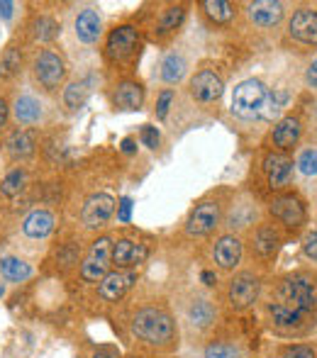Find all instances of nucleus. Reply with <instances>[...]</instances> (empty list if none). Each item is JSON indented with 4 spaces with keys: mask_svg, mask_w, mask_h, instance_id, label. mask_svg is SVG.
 Returning <instances> with one entry per match:
<instances>
[{
    "mask_svg": "<svg viewBox=\"0 0 317 358\" xmlns=\"http://www.w3.org/2000/svg\"><path fill=\"white\" fill-rule=\"evenodd\" d=\"M34 137L27 132V129H15V132L8 134L5 139V151L13 161H20V158H29L34 154Z\"/></svg>",
    "mask_w": 317,
    "mask_h": 358,
    "instance_id": "23",
    "label": "nucleus"
},
{
    "mask_svg": "<svg viewBox=\"0 0 317 358\" xmlns=\"http://www.w3.org/2000/svg\"><path fill=\"white\" fill-rule=\"evenodd\" d=\"M132 334L149 346H171L176 339V322L161 307H142L132 317Z\"/></svg>",
    "mask_w": 317,
    "mask_h": 358,
    "instance_id": "2",
    "label": "nucleus"
},
{
    "mask_svg": "<svg viewBox=\"0 0 317 358\" xmlns=\"http://www.w3.org/2000/svg\"><path fill=\"white\" fill-rule=\"evenodd\" d=\"M286 93H271L259 78H246L232 93V112L242 119H259L281 110Z\"/></svg>",
    "mask_w": 317,
    "mask_h": 358,
    "instance_id": "1",
    "label": "nucleus"
},
{
    "mask_svg": "<svg viewBox=\"0 0 317 358\" xmlns=\"http://www.w3.org/2000/svg\"><path fill=\"white\" fill-rule=\"evenodd\" d=\"M281 246V234L274 225H261L254 232V253L261 258H274Z\"/></svg>",
    "mask_w": 317,
    "mask_h": 358,
    "instance_id": "25",
    "label": "nucleus"
},
{
    "mask_svg": "<svg viewBox=\"0 0 317 358\" xmlns=\"http://www.w3.org/2000/svg\"><path fill=\"white\" fill-rule=\"evenodd\" d=\"M93 358H120V351L110 349V346H101V349L93 354Z\"/></svg>",
    "mask_w": 317,
    "mask_h": 358,
    "instance_id": "44",
    "label": "nucleus"
},
{
    "mask_svg": "<svg viewBox=\"0 0 317 358\" xmlns=\"http://www.w3.org/2000/svg\"><path fill=\"white\" fill-rule=\"evenodd\" d=\"M264 173L271 191H283L293 176V158L283 151H271L264 158Z\"/></svg>",
    "mask_w": 317,
    "mask_h": 358,
    "instance_id": "12",
    "label": "nucleus"
},
{
    "mask_svg": "<svg viewBox=\"0 0 317 358\" xmlns=\"http://www.w3.org/2000/svg\"><path fill=\"white\" fill-rule=\"evenodd\" d=\"M222 93H225V83H222V76L215 68H200L191 78V96L198 103H205V105L207 103H217Z\"/></svg>",
    "mask_w": 317,
    "mask_h": 358,
    "instance_id": "11",
    "label": "nucleus"
},
{
    "mask_svg": "<svg viewBox=\"0 0 317 358\" xmlns=\"http://www.w3.org/2000/svg\"><path fill=\"white\" fill-rule=\"evenodd\" d=\"M171 100H173V91H163L161 96H158V103H156V117L163 119L168 115V107H171Z\"/></svg>",
    "mask_w": 317,
    "mask_h": 358,
    "instance_id": "40",
    "label": "nucleus"
},
{
    "mask_svg": "<svg viewBox=\"0 0 317 358\" xmlns=\"http://www.w3.org/2000/svg\"><path fill=\"white\" fill-rule=\"evenodd\" d=\"M0 273H3V278L10 283H24L32 276V266H29L27 261H22V258L5 256V258H0Z\"/></svg>",
    "mask_w": 317,
    "mask_h": 358,
    "instance_id": "28",
    "label": "nucleus"
},
{
    "mask_svg": "<svg viewBox=\"0 0 317 358\" xmlns=\"http://www.w3.org/2000/svg\"><path fill=\"white\" fill-rule=\"evenodd\" d=\"M137 283V273L135 271H110L98 285V295L105 302H117L132 290V285Z\"/></svg>",
    "mask_w": 317,
    "mask_h": 358,
    "instance_id": "13",
    "label": "nucleus"
},
{
    "mask_svg": "<svg viewBox=\"0 0 317 358\" xmlns=\"http://www.w3.org/2000/svg\"><path fill=\"white\" fill-rule=\"evenodd\" d=\"M295 166H298V171L303 173V176L315 178L317 176V147L303 149V151L298 154V158H295Z\"/></svg>",
    "mask_w": 317,
    "mask_h": 358,
    "instance_id": "35",
    "label": "nucleus"
},
{
    "mask_svg": "<svg viewBox=\"0 0 317 358\" xmlns=\"http://www.w3.org/2000/svg\"><path fill=\"white\" fill-rule=\"evenodd\" d=\"M271 215L281 220L286 227H300L305 222V205L295 195H279L271 202Z\"/></svg>",
    "mask_w": 317,
    "mask_h": 358,
    "instance_id": "16",
    "label": "nucleus"
},
{
    "mask_svg": "<svg viewBox=\"0 0 317 358\" xmlns=\"http://www.w3.org/2000/svg\"><path fill=\"white\" fill-rule=\"evenodd\" d=\"M200 8H202V13H205L215 24L232 22V20H235V13H237L235 5L227 3V0H202Z\"/></svg>",
    "mask_w": 317,
    "mask_h": 358,
    "instance_id": "30",
    "label": "nucleus"
},
{
    "mask_svg": "<svg viewBox=\"0 0 317 358\" xmlns=\"http://www.w3.org/2000/svg\"><path fill=\"white\" fill-rule=\"evenodd\" d=\"M115 197L108 195V193H96L86 200L81 210V222L86 230H101L108 225L112 215H115Z\"/></svg>",
    "mask_w": 317,
    "mask_h": 358,
    "instance_id": "9",
    "label": "nucleus"
},
{
    "mask_svg": "<svg viewBox=\"0 0 317 358\" xmlns=\"http://www.w3.org/2000/svg\"><path fill=\"white\" fill-rule=\"evenodd\" d=\"M305 83H308V88L317 91V57L308 64V68H305Z\"/></svg>",
    "mask_w": 317,
    "mask_h": 358,
    "instance_id": "42",
    "label": "nucleus"
},
{
    "mask_svg": "<svg viewBox=\"0 0 317 358\" xmlns=\"http://www.w3.org/2000/svg\"><path fill=\"white\" fill-rule=\"evenodd\" d=\"M288 34L300 44H317V8H300L288 20Z\"/></svg>",
    "mask_w": 317,
    "mask_h": 358,
    "instance_id": "14",
    "label": "nucleus"
},
{
    "mask_svg": "<svg viewBox=\"0 0 317 358\" xmlns=\"http://www.w3.org/2000/svg\"><path fill=\"white\" fill-rule=\"evenodd\" d=\"M140 137H142V142H145V147H149V149H156L158 142H161V137H158V129L152 127V124H145V127H142Z\"/></svg>",
    "mask_w": 317,
    "mask_h": 358,
    "instance_id": "39",
    "label": "nucleus"
},
{
    "mask_svg": "<svg viewBox=\"0 0 317 358\" xmlns=\"http://www.w3.org/2000/svg\"><path fill=\"white\" fill-rule=\"evenodd\" d=\"M13 112L20 124H34L42 119V105L32 96H20L13 105Z\"/></svg>",
    "mask_w": 317,
    "mask_h": 358,
    "instance_id": "27",
    "label": "nucleus"
},
{
    "mask_svg": "<svg viewBox=\"0 0 317 358\" xmlns=\"http://www.w3.org/2000/svg\"><path fill=\"white\" fill-rule=\"evenodd\" d=\"M20 71H22V52L15 47L5 49L3 57H0V78L10 81V78H15Z\"/></svg>",
    "mask_w": 317,
    "mask_h": 358,
    "instance_id": "31",
    "label": "nucleus"
},
{
    "mask_svg": "<svg viewBox=\"0 0 317 358\" xmlns=\"http://www.w3.org/2000/svg\"><path fill=\"white\" fill-rule=\"evenodd\" d=\"M57 261L61 263V268H71L73 263H78V246L76 244H64L57 253Z\"/></svg>",
    "mask_w": 317,
    "mask_h": 358,
    "instance_id": "37",
    "label": "nucleus"
},
{
    "mask_svg": "<svg viewBox=\"0 0 317 358\" xmlns=\"http://www.w3.org/2000/svg\"><path fill=\"white\" fill-rule=\"evenodd\" d=\"M279 302L300 315H310L317 307V283L305 273L283 278L279 285Z\"/></svg>",
    "mask_w": 317,
    "mask_h": 358,
    "instance_id": "3",
    "label": "nucleus"
},
{
    "mask_svg": "<svg viewBox=\"0 0 317 358\" xmlns=\"http://www.w3.org/2000/svg\"><path fill=\"white\" fill-rule=\"evenodd\" d=\"M303 251L308 258L317 261V232H310V234L303 239Z\"/></svg>",
    "mask_w": 317,
    "mask_h": 358,
    "instance_id": "41",
    "label": "nucleus"
},
{
    "mask_svg": "<svg viewBox=\"0 0 317 358\" xmlns=\"http://www.w3.org/2000/svg\"><path fill=\"white\" fill-rule=\"evenodd\" d=\"M13 10H15V3H10V0H0V17L8 20L10 15H13Z\"/></svg>",
    "mask_w": 317,
    "mask_h": 358,
    "instance_id": "46",
    "label": "nucleus"
},
{
    "mask_svg": "<svg viewBox=\"0 0 317 358\" xmlns=\"http://www.w3.org/2000/svg\"><path fill=\"white\" fill-rule=\"evenodd\" d=\"M200 281L205 283L207 288H215V285H217V276H215L212 271H202V273H200Z\"/></svg>",
    "mask_w": 317,
    "mask_h": 358,
    "instance_id": "47",
    "label": "nucleus"
},
{
    "mask_svg": "<svg viewBox=\"0 0 317 358\" xmlns=\"http://www.w3.org/2000/svg\"><path fill=\"white\" fill-rule=\"evenodd\" d=\"M142 103H145V86L140 81H122L112 91V105L117 110H125V112L142 110Z\"/></svg>",
    "mask_w": 317,
    "mask_h": 358,
    "instance_id": "18",
    "label": "nucleus"
},
{
    "mask_svg": "<svg viewBox=\"0 0 317 358\" xmlns=\"http://www.w3.org/2000/svg\"><path fill=\"white\" fill-rule=\"evenodd\" d=\"M281 358H317V351L313 349V346L295 344V346H288Z\"/></svg>",
    "mask_w": 317,
    "mask_h": 358,
    "instance_id": "38",
    "label": "nucleus"
},
{
    "mask_svg": "<svg viewBox=\"0 0 317 358\" xmlns=\"http://www.w3.org/2000/svg\"><path fill=\"white\" fill-rule=\"evenodd\" d=\"M147 258H149V246L147 244L132 241V239H117V241H112L110 263L120 268V271H132V268L142 266Z\"/></svg>",
    "mask_w": 317,
    "mask_h": 358,
    "instance_id": "10",
    "label": "nucleus"
},
{
    "mask_svg": "<svg viewBox=\"0 0 317 358\" xmlns=\"http://www.w3.org/2000/svg\"><path fill=\"white\" fill-rule=\"evenodd\" d=\"M222 217V205L217 200H202L200 205L193 207V212L188 215L186 232L191 237H207L210 232H215L220 227Z\"/></svg>",
    "mask_w": 317,
    "mask_h": 358,
    "instance_id": "8",
    "label": "nucleus"
},
{
    "mask_svg": "<svg viewBox=\"0 0 317 358\" xmlns=\"http://www.w3.org/2000/svg\"><path fill=\"white\" fill-rule=\"evenodd\" d=\"M57 227V217L49 210H32L22 222V232L29 239H44L49 237Z\"/></svg>",
    "mask_w": 317,
    "mask_h": 358,
    "instance_id": "21",
    "label": "nucleus"
},
{
    "mask_svg": "<svg viewBox=\"0 0 317 358\" xmlns=\"http://www.w3.org/2000/svg\"><path fill=\"white\" fill-rule=\"evenodd\" d=\"M32 27H34V37H37L39 42H54V39L59 37V32H61L59 22L54 17H49V15H39Z\"/></svg>",
    "mask_w": 317,
    "mask_h": 358,
    "instance_id": "34",
    "label": "nucleus"
},
{
    "mask_svg": "<svg viewBox=\"0 0 317 358\" xmlns=\"http://www.w3.org/2000/svg\"><path fill=\"white\" fill-rule=\"evenodd\" d=\"M242 253H244L242 239L237 234H225L215 241V248H212V261H215L217 268H222V271H235L242 261Z\"/></svg>",
    "mask_w": 317,
    "mask_h": 358,
    "instance_id": "15",
    "label": "nucleus"
},
{
    "mask_svg": "<svg viewBox=\"0 0 317 358\" xmlns=\"http://www.w3.org/2000/svg\"><path fill=\"white\" fill-rule=\"evenodd\" d=\"M88 100V83L86 81H73L64 88V105L68 110H81Z\"/></svg>",
    "mask_w": 317,
    "mask_h": 358,
    "instance_id": "32",
    "label": "nucleus"
},
{
    "mask_svg": "<svg viewBox=\"0 0 317 358\" xmlns=\"http://www.w3.org/2000/svg\"><path fill=\"white\" fill-rule=\"evenodd\" d=\"M259 292H261L259 276H254V273H249V271H242V273H237L230 281V285H227V302H230L232 310L244 312L256 305Z\"/></svg>",
    "mask_w": 317,
    "mask_h": 358,
    "instance_id": "5",
    "label": "nucleus"
},
{
    "mask_svg": "<svg viewBox=\"0 0 317 358\" xmlns=\"http://www.w3.org/2000/svg\"><path fill=\"white\" fill-rule=\"evenodd\" d=\"M188 61L183 59V54H166V59L161 61V81L163 83H181L186 76Z\"/></svg>",
    "mask_w": 317,
    "mask_h": 358,
    "instance_id": "29",
    "label": "nucleus"
},
{
    "mask_svg": "<svg viewBox=\"0 0 317 358\" xmlns=\"http://www.w3.org/2000/svg\"><path fill=\"white\" fill-rule=\"evenodd\" d=\"M122 151L125 154H135L137 151V142L132 137H127V139H122Z\"/></svg>",
    "mask_w": 317,
    "mask_h": 358,
    "instance_id": "48",
    "label": "nucleus"
},
{
    "mask_svg": "<svg viewBox=\"0 0 317 358\" xmlns=\"http://www.w3.org/2000/svg\"><path fill=\"white\" fill-rule=\"evenodd\" d=\"M186 317H188V322H191V327H196V329H207V327H212V322L217 320V307L212 305V300H207V297H196V300L188 305Z\"/></svg>",
    "mask_w": 317,
    "mask_h": 358,
    "instance_id": "22",
    "label": "nucleus"
},
{
    "mask_svg": "<svg viewBox=\"0 0 317 358\" xmlns=\"http://www.w3.org/2000/svg\"><path fill=\"white\" fill-rule=\"evenodd\" d=\"M8 117H10V105H8L5 98H0V129L8 124Z\"/></svg>",
    "mask_w": 317,
    "mask_h": 358,
    "instance_id": "45",
    "label": "nucleus"
},
{
    "mask_svg": "<svg viewBox=\"0 0 317 358\" xmlns=\"http://www.w3.org/2000/svg\"><path fill=\"white\" fill-rule=\"evenodd\" d=\"M24 188H27V171L24 168H13L0 183V191H3L5 197H17Z\"/></svg>",
    "mask_w": 317,
    "mask_h": 358,
    "instance_id": "33",
    "label": "nucleus"
},
{
    "mask_svg": "<svg viewBox=\"0 0 317 358\" xmlns=\"http://www.w3.org/2000/svg\"><path fill=\"white\" fill-rule=\"evenodd\" d=\"M34 81L44 88L47 93H54L61 88V83L66 81V61L59 52L54 49H42L39 57L34 59Z\"/></svg>",
    "mask_w": 317,
    "mask_h": 358,
    "instance_id": "4",
    "label": "nucleus"
},
{
    "mask_svg": "<svg viewBox=\"0 0 317 358\" xmlns=\"http://www.w3.org/2000/svg\"><path fill=\"white\" fill-rule=\"evenodd\" d=\"M110 251H112V239L101 237L93 241L88 256L81 263V278L86 283H101L103 278L110 273Z\"/></svg>",
    "mask_w": 317,
    "mask_h": 358,
    "instance_id": "6",
    "label": "nucleus"
},
{
    "mask_svg": "<svg viewBox=\"0 0 317 358\" xmlns=\"http://www.w3.org/2000/svg\"><path fill=\"white\" fill-rule=\"evenodd\" d=\"M286 5L279 0H256L246 5V15L256 27H276L283 20Z\"/></svg>",
    "mask_w": 317,
    "mask_h": 358,
    "instance_id": "17",
    "label": "nucleus"
},
{
    "mask_svg": "<svg viewBox=\"0 0 317 358\" xmlns=\"http://www.w3.org/2000/svg\"><path fill=\"white\" fill-rule=\"evenodd\" d=\"M73 27H76V37L81 39L83 44L98 42V37L103 34L101 13H98V10H93V8H86L83 13H78L76 22H73Z\"/></svg>",
    "mask_w": 317,
    "mask_h": 358,
    "instance_id": "20",
    "label": "nucleus"
},
{
    "mask_svg": "<svg viewBox=\"0 0 317 358\" xmlns=\"http://www.w3.org/2000/svg\"><path fill=\"white\" fill-rule=\"evenodd\" d=\"M202 358H242V351L230 341H212L205 346Z\"/></svg>",
    "mask_w": 317,
    "mask_h": 358,
    "instance_id": "36",
    "label": "nucleus"
},
{
    "mask_svg": "<svg viewBox=\"0 0 317 358\" xmlns=\"http://www.w3.org/2000/svg\"><path fill=\"white\" fill-rule=\"evenodd\" d=\"M130 217H132V200H130V197H122L120 210H117V220L127 225V222H130Z\"/></svg>",
    "mask_w": 317,
    "mask_h": 358,
    "instance_id": "43",
    "label": "nucleus"
},
{
    "mask_svg": "<svg viewBox=\"0 0 317 358\" xmlns=\"http://www.w3.org/2000/svg\"><path fill=\"white\" fill-rule=\"evenodd\" d=\"M183 20H186V5H181V3H178V5H168V8L161 13V17H158L156 34H158V37L173 34L183 24Z\"/></svg>",
    "mask_w": 317,
    "mask_h": 358,
    "instance_id": "26",
    "label": "nucleus"
},
{
    "mask_svg": "<svg viewBox=\"0 0 317 358\" xmlns=\"http://www.w3.org/2000/svg\"><path fill=\"white\" fill-rule=\"evenodd\" d=\"M300 134H303V122H300V117L295 115H288L283 119H279V124L274 127V134H271V142H274V147H279L281 151H288V149H293L295 144L300 142Z\"/></svg>",
    "mask_w": 317,
    "mask_h": 358,
    "instance_id": "19",
    "label": "nucleus"
},
{
    "mask_svg": "<svg viewBox=\"0 0 317 358\" xmlns=\"http://www.w3.org/2000/svg\"><path fill=\"white\" fill-rule=\"evenodd\" d=\"M266 312H269V320L274 327H279V329H298V327H303L305 317L308 315H300V312L290 310V307L281 305V302H269V307H266Z\"/></svg>",
    "mask_w": 317,
    "mask_h": 358,
    "instance_id": "24",
    "label": "nucleus"
},
{
    "mask_svg": "<svg viewBox=\"0 0 317 358\" xmlns=\"http://www.w3.org/2000/svg\"><path fill=\"white\" fill-rule=\"evenodd\" d=\"M140 49V29L132 24H120L108 34L105 42V57L112 64H122L127 59H132Z\"/></svg>",
    "mask_w": 317,
    "mask_h": 358,
    "instance_id": "7",
    "label": "nucleus"
}]
</instances>
